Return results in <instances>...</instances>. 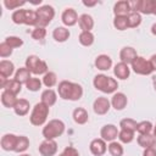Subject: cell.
Segmentation results:
<instances>
[{
  "mask_svg": "<svg viewBox=\"0 0 156 156\" xmlns=\"http://www.w3.org/2000/svg\"><path fill=\"white\" fill-rule=\"evenodd\" d=\"M57 90H58V95L65 100L76 101V100H79L83 95L82 87L77 83H72L68 80H62L58 84Z\"/></svg>",
  "mask_w": 156,
  "mask_h": 156,
  "instance_id": "obj_1",
  "label": "cell"
},
{
  "mask_svg": "<svg viewBox=\"0 0 156 156\" xmlns=\"http://www.w3.org/2000/svg\"><path fill=\"white\" fill-rule=\"evenodd\" d=\"M93 83H94V87L98 90H100L102 93H106V94H111V93H113L118 88L117 80H115L113 78L107 77L105 74H98L94 78Z\"/></svg>",
  "mask_w": 156,
  "mask_h": 156,
  "instance_id": "obj_2",
  "label": "cell"
},
{
  "mask_svg": "<svg viewBox=\"0 0 156 156\" xmlns=\"http://www.w3.org/2000/svg\"><path fill=\"white\" fill-rule=\"evenodd\" d=\"M12 21L16 24H28V26H37L38 16L37 11L33 10H16L12 13Z\"/></svg>",
  "mask_w": 156,
  "mask_h": 156,
  "instance_id": "obj_3",
  "label": "cell"
},
{
  "mask_svg": "<svg viewBox=\"0 0 156 156\" xmlns=\"http://www.w3.org/2000/svg\"><path fill=\"white\" fill-rule=\"evenodd\" d=\"M65 132V123L60 119H52L50 121L43 129V135L45 139H55L60 136Z\"/></svg>",
  "mask_w": 156,
  "mask_h": 156,
  "instance_id": "obj_4",
  "label": "cell"
},
{
  "mask_svg": "<svg viewBox=\"0 0 156 156\" xmlns=\"http://www.w3.org/2000/svg\"><path fill=\"white\" fill-rule=\"evenodd\" d=\"M48 115H49V106H46L43 102H38L33 107L30 115V123L33 126H41L45 123Z\"/></svg>",
  "mask_w": 156,
  "mask_h": 156,
  "instance_id": "obj_5",
  "label": "cell"
},
{
  "mask_svg": "<svg viewBox=\"0 0 156 156\" xmlns=\"http://www.w3.org/2000/svg\"><path fill=\"white\" fill-rule=\"evenodd\" d=\"M26 67L34 74H43V73H48V65L46 62L41 61L38 56L35 55H30L27 57L26 60Z\"/></svg>",
  "mask_w": 156,
  "mask_h": 156,
  "instance_id": "obj_6",
  "label": "cell"
},
{
  "mask_svg": "<svg viewBox=\"0 0 156 156\" xmlns=\"http://www.w3.org/2000/svg\"><path fill=\"white\" fill-rule=\"evenodd\" d=\"M37 16H38V22H37V27H45L48 26L51 20L55 16V11L51 6L49 5H44L41 7H39L37 10Z\"/></svg>",
  "mask_w": 156,
  "mask_h": 156,
  "instance_id": "obj_7",
  "label": "cell"
},
{
  "mask_svg": "<svg viewBox=\"0 0 156 156\" xmlns=\"http://www.w3.org/2000/svg\"><path fill=\"white\" fill-rule=\"evenodd\" d=\"M132 68H133V71H134L135 73H138V74H144V76L150 74V73L154 71V69H152V66H151V63H150V61L145 60L144 57H139V56L132 62Z\"/></svg>",
  "mask_w": 156,
  "mask_h": 156,
  "instance_id": "obj_8",
  "label": "cell"
},
{
  "mask_svg": "<svg viewBox=\"0 0 156 156\" xmlns=\"http://www.w3.org/2000/svg\"><path fill=\"white\" fill-rule=\"evenodd\" d=\"M57 151V144L54 139H46L39 146V152L43 156H52Z\"/></svg>",
  "mask_w": 156,
  "mask_h": 156,
  "instance_id": "obj_9",
  "label": "cell"
},
{
  "mask_svg": "<svg viewBox=\"0 0 156 156\" xmlns=\"http://www.w3.org/2000/svg\"><path fill=\"white\" fill-rule=\"evenodd\" d=\"M94 112L98 113V115H105L108 110H110V101L107 98H98L95 101H94Z\"/></svg>",
  "mask_w": 156,
  "mask_h": 156,
  "instance_id": "obj_10",
  "label": "cell"
},
{
  "mask_svg": "<svg viewBox=\"0 0 156 156\" xmlns=\"http://www.w3.org/2000/svg\"><path fill=\"white\" fill-rule=\"evenodd\" d=\"M100 134H101V136H102V139L105 141H113L117 138V135H118V130H117L116 126L106 124V126L102 127Z\"/></svg>",
  "mask_w": 156,
  "mask_h": 156,
  "instance_id": "obj_11",
  "label": "cell"
},
{
  "mask_svg": "<svg viewBox=\"0 0 156 156\" xmlns=\"http://www.w3.org/2000/svg\"><path fill=\"white\" fill-rule=\"evenodd\" d=\"M17 138L15 134H5L1 138V147L5 151H15L16 144H17Z\"/></svg>",
  "mask_w": 156,
  "mask_h": 156,
  "instance_id": "obj_12",
  "label": "cell"
},
{
  "mask_svg": "<svg viewBox=\"0 0 156 156\" xmlns=\"http://www.w3.org/2000/svg\"><path fill=\"white\" fill-rule=\"evenodd\" d=\"M90 151L95 156H101L106 151V143L104 139H94L90 143Z\"/></svg>",
  "mask_w": 156,
  "mask_h": 156,
  "instance_id": "obj_13",
  "label": "cell"
},
{
  "mask_svg": "<svg viewBox=\"0 0 156 156\" xmlns=\"http://www.w3.org/2000/svg\"><path fill=\"white\" fill-rule=\"evenodd\" d=\"M119 57H121V60H122V62H124V63H132L138 56H136V51L133 49V48H130V46H126V48H123L122 50H121V52H119Z\"/></svg>",
  "mask_w": 156,
  "mask_h": 156,
  "instance_id": "obj_14",
  "label": "cell"
},
{
  "mask_svg": "<svg viewBox=\"0 0 156 156\" xmlns=\"http://www.w3.org/2000/svg\"><path fill=\"white\" fill-rule=\"evenodd\" d=\"M78 21L77 12L73 9H66L62 13V22L66 26H74Z\"/></svg>",
  "mask_w": 156,
  "mask_h": 156,
  "instance_id": "obj_15",
  "label": "cell"
},
{
  "mask_svg": "<svg viewBox=\"0 0 156 156\" xmlns=\"http://www.w3.org/2000/svg\"><path fill=\"white\" fill-rule=\"evenodd\" d=\"M113 12L116 16H128L132 11H130V7H129V2L127 0H122V1H118L116 5H115V9H113Z\"/></svg>",
  "mask_w": 156,
  "mask_h": 156,
  "instance_id": "obj_16",
  "label": "cell"
},
{
  "mask_svg": "<svg viewBox=\"0 0 156 156\" xmlns=\"http://www.w3.org/2000/svg\"><path fill=\"white\" fill-rule=\"evenodd\" d=\"M113 73H115V76H116L117 78H119V79H127V78L129 77L130 71H129V67H128L127 63L119 62V63H117V65L115 66Z\"/></svg>",
  "mask_w": 156,
  "mask_h": 156,
  "instance_id": "obj_17",
  "label": "cell"
},
{
  "mask_svg": "<svg viewBox=\"0 0 156 156\" xmlns=\"http://www.w3.org/2000/svg\"><path fill=\"white\" fill-rule=\"evenodd\" d=\"M95 66L98 69L101 71H107L110 69V67L112 66V60L107 56V55H100L96 57L95 60Z\"/></svg>",
  "mask_w": 156,
  "mask_h": 156,
  "instance_id": "obj_18",
  "label": "cell"
},
{
  "mask_svg": "<svg viewBox=\"0 0 156 156\" xmlns=\"http://www.w3.org/2000/svg\"><path fill=\"white\" fill-rule=\"evenodd\" d=\"M111 104L116 110H123L127 105V96L123 93H117L112 96Z\"/></svg>",
  "mask_w": 156,
  "mask_h": 156,
  "instance_id": "obj_19",
  "label": "cell"
},
{
  "mask_svg": "<svg viewBox=\"0 0 156 156\" xmlns=\"http://www.w3.org/2000/svg\"><path fill=\"white\" fill-rule=\"evenodd\" d=\"M138 144L145 149L147 147H154L156 144V138L151 134H140L138 138Z\"/></svg>",
  "mask_w": 156,
  "mask_h": 156,
  "instance_id": "obj_20",
  "label": "cell"
},
{
  "mask_svg": "<svg viewBox=\"0 0 156 156\" xmlns=\"http://www.w3.org/2000/svg\"><path fill=\"white\" fill-rule=\"evenodd\" d=\"M78 23L80 29H83V32H90V29L94 27V21L91 18V16L84 13L78 18Z\"/></svg>",
  "mask_w": 156,
  "mask_h": 156,
  "instance_id": "obj_21",
  "label": "cell"
},
{
  "mask_svg": "<svg viewBox=\"0 0 156 156\" xmlns=\"http://www.w3.org/2000/svg\"><path fill=\"white\" fill-rule=\"evenodd\" d=\"M56 93L52 89H46L41 93V102L45 104L46 106H52L56 102Z\"/></svg>",
  "mask_w": 156,
  "mask_h": 156,
  "instance_id": "obj_22",
  "label": "cell"
},
{
  "mask_svg": "<svg viewBox=\"0 0 156 156\" xmlns=\"http://www.w3.org/2000/svg\"><path fill=\"white\" fill-rule=\"evenodd\" d=\"M13 69H15V66L11 61H7V60L0 61V76L9 78L13 73Z\"/></svg>",
  "mask_w": 156,
  "mask_h": 156,
  "instance_id": "obj_23",
  "label": "cell"
},
{
  "mask_svg": "<svg viewBox=\"0 0 156 156\" xmlns=\"http://www.w3.org/2000/svg\"><path fill=\"white\" fill-rule=\"evenodd\" d=\"M29 107H30V106H29V102H28L26 99H20V100H17V102H16L13 110H15L16 115H18V116H24V115L29 111Z\"/></svg>",
  "mask_w": 156,
  "mask_h": 156,
  "instance_id": "obj_24",
  "label": "cell"
},
{
  "mask_svg": "<svg viewBox=\"0 0 156 156\" xmlns=\"http://www.w3.org/2000/svg\"><path fill=\"white\" fill-rule=\"evenodd\" d=\"M52 37H54V39H55L56 41H60V43L66 41V40L69 38V30H68L67 28H65V27H57V28L54 30Z\"/></svg>",
  "mask_w": 156,
  "mask_h": 156,
  "instance_id": "obj_25",
  "label": "cell"
},
{
  "mask_svg": "<svg viewBox=\"0 0 156 156\" xmlns=\"http://www.w3.org/2000/svg\"><path fill=\"white\" fill-rule=\"evenodd\" d=\"M1 102L5 107H15L16 102H17V99H16V95L11 94L10 91H6L4 90L2 94H1Z\"/></svg>",
  "mask_w": 156,
  "mask_h": 156,
  "instance_id": "obj_26",
  "label": "cell"
},
{
  "mask_svg": "<svg viewBox=\"0 0 156 156\" xmlns=\"http://www.w3.org/2000/svg\"><path fill=\"white\" fill-rule=\"evenodd\" d=\"M88 112L84 110V108H82V107H78V108H76L74 111H73V119H74V122L76 123H78V124H84V123H87L88 122Z\"/></svg>",
  "mask_w": 156,
  "mask_h": 156,
  "instance_id": "obj_27",
  "label": "cell"
},
{
  "mask_svg": "<svg viewBox=\"0 0 156 156\" xmlns=\"http://www.w3.org/2000/svg\"><path fill=\"white\" fill-rule=\"evenodd\" d=\"M30 78H32V77H30V71H29L27 67H21V68H18V71H17L16 74H15V79H16L17 82H20L21 84H22V83H27Z\"/></svg>",
  "mask_w": 156,
  "mask_h": 156,
  "instance_id": "obj_28",
  "label": "cell"
},
{
  "mask_svg": "<svg viewBox=\"0 0 156 156\" xmlns=\"http://www.w3.org/2000/svg\"><path fill=\"white\" fill-rule=\"evenodd\" d=\"M154 4H155V0H139V9H138V11L144 13V15L152 13Z\"/></svg>",
  "mask_w": 156,
  "mask_h": 156,
  "instance_id": "obj_29",
  "label": "cell"
},
{
  "mask_svg": "<svg viewBox=\"0 0 156 156\" xmlns=\"http://www.w3.org/2000/svg\"><path fill=\"white\" fill-rule=\"evenodd\" d=\"M4 89H5L6 91H10V93L13 94V95H17V94L21 91V83L17 82L16 79L7 80L6 84H5V87H4Z\"/></svg>",
  "mask_w": 156,
  "mask_h": 156,
  "instance_id": "obj_30",
  "label": "cell"
},
{
  "mask_svg": "<svg viewBox=\"0 0 156 156\" xmlns=\"http://www.w3.org/2000/svg\"><path fill=\"white\" fill-rule=\"evenodd\" d=\"M113 26L118 29V30H124L127 29L128 26V18L127 16H116L113 20Z\"/></svg>",
  "mask_w": 156,
  "mask_h": 156,
  "instance_id": "obj_31",
  "label": "cell"
},
{
  "mask_svg": "<svg viewBox=\"0 0 156 156\" xmlns=\"http://www.w3.org/2000/svg\"><path fill=\"white\" fill-rule=\"evenodd\" d=\"M79 43L84 46H90L94 43V35L91 32H82L79 34Z\"/></svg>",
  "mask_w": 156,
  "mask_h": 156,
  "instance_id": "obj_32",
  "label": "cell"
},
{
  "mask_svg": "<svg viewBox=\"0 0 156 156\" xmlns=\"http://www.w3.org/2000/svg\"><path fill=\"white\" fill-rule=\"evenodd\" d=\"M29 146V140L27 136H23V135H20L17 138V144H16V149L15 151L16 152H23L27 150V147Z\"/></svg>",
  "mask_w": 156,
  "mask_h": 156,
  "instance_id": "obj_33",
  "label": "cell"
},
{
  "mask_svg": "<svg viewBox=\"0 0 156 156\" xmlns=\"http://www.w3.org/2000/svg\"><path fill=\"white\" fill-rule=\"evenodd\" d=\"M127 18H128V26H129L130 28L138 27V26L140 24V22H141V16H140L139 12H130V13L127 16Z\"/></svg>",
  "mask_w": 156,
  "mask_h": 156,
  "instance_id": "obj_34",
  "label": "cell"
},
{
  "mask_svg": "<svg viewBox=\"0 0 156 156\" xmlns=\"http://www.w3.org/2000/svg\"><path fill=\"white\" fill-rule=\"evenodd\" d=\"M119 126H121L122 129H127V130H132V132H135L136 128H138V123L134 119H132V118H124V119H122L121 123H119Z\"/></svg>",
  "mask_w": 156,
  "mask_h": 156,
  "instance_id": "obj_35",
  "label": "cell"
},
{
  "mask_svg": "<svg viewBox=\"0 0 156 156\" xmlns=\"http://www.w3.org/2000/svg\"><path fill=\"white\" fill-rule=\"evenodd\" d=\"M108 152L112 156H122L123 155V147L117 141H111L108 145Z\"/></svg>",
  "mask_w": 156,
  "mask_h": 156,
  "instance_id": "obj_36",
  "label": "cell"
},
{
  "mask_svg": "<svg viewBox=\"0 0 156 156\" xmlns=\"http://www.w3.org/2000/svg\"><path fill=\"white\" fill-rule=\"evenodd\" d=\"M56 82H57V77H56V74H55L54 72H48V73L44 74L43 83H44V85H46L48 88L54 87V85L56 84Z\"/></svg>",
  "mask_w": 156,
  "mask_h": 156,
  "instance_id": "obj_37",
  "label": "cell"
},
{
  "mask_svg": "<svg viewBox=\"0 0 156 156\" xmlns=\"http://www.w3.org/2000/svg\"><path fill=\"white\" fill-rule=\"evenodd\" d=\"M118 138L122 143H130L133 139H134V132L132 130H127V129H122L119 133H118Z\"/></svg>",
  "mask_w": 156,
  "mask_h": 156,
  "instance_id": "obj_38",
  "label": "cell"
},
{
  "mask_svg": "<svg viewBox=\"0 0 156 156\" xmlns=\"http://www.w3.org/2000/svg\"><path fill=\"white\" fill-rule=\"evenodd\" d=\"M136 130L140 134H150V132L152 130V124L149 121H143L140 123H138V128Z\"/></svg>",
  "mask_w": 156,
  "mask_h": 156,
  "instance_id": "obj_39",
  "label": "cell"
},
{
  "mask_svg": "<svg viewBox=\"0 0 156 156\" xmlns=\"http://www.w3.org/2000/svg\"><path fill=\"white\" fill-rule=\"evenodd\" d=\"M26 85H27L28 90H30V91H37V90L40 89L41 82H40L39 78H30V79L26 83Z\"/></svg>",
  "mask_w": 156,
  "mask_h": 156,
  "instance_id": "obj_40",
  "label": "cell"
},
{
  "mask_svg": "<svg viewBox=\"0 0 156 156\" xmlns=\"http://www.w3.org/2000/svg\"><path fill=\"white\" fill-rule=\"evenodd\" d=\"M5 41L13 49V48H20L22 44H23V40L21 39V38H18V37H7L6 39H5Z\"/></svg>",
  "mask_w": 156,
  "mask_h": 156,
  "instance_id": "obj_41",
  "label": "cell"
},
{
  "mask_svg": "<svg viewBox=\"0 0 156 156\" xmlns=\"http://www.w3.org/2000/svg\"><path fill=\"white\" fill-rule=\"evenodd\" d=\"M11 54H12V48L6 41H2L0 44V56L1 57H7Z\"/></svg>",
  "mask_w": 156,
  "mask_h": 156,
  "instance_id": "obj_42",
  "label": "cell"
},
{
  "mask_svg": "<svg viewBox=\"0 0 156 156\" xmlns=\"http://www.w3.org/2000/svg\"><path fill=\"white\" fill-rule=\"evenodd\" d=\"M26 1H20V0H4V5L9 9V10H13L17 9L22 5H24Z\"/></svg>",
  "mask_w": 156,
  "mask_h": 156,
  "instance_id": "obj_43",
  "label": "cell"
},
{
  "mask_svg": "<svg viewBox=\"0 0 156 156\" xmlns=\"http://www.w3.org/2000/svg\"><path fill=\"white\" fill-rule=\"evenodd\" d=\"M45 35H46V30H45V28H43V27H37V28L33 30V33H32V37H33V39H35V40H41V39H44Z\"/></svg>",
  "mask_w": 156,
  "mask_h": 156,
  "instance_id": "obj_44",
  "label": "cell"
},
{
  "mask_svg": "<svg viewBox=\"0 0 156 156\" xmlns=\"http://www.w3.org/2000/svg\"><path fill=\"white\" fill-rule=\"evenodd\" d=\"M63 154H65L66 156H79L78 151H77L74 147H72V146H67V147L63 150Z\"/></svg>",
  "mask_w": 156,
  "mask_h": 156,
  "instance_id": "obj_45",
  "label": "cell"
},
{
  "mask_svg": "<svg viewBox=\"0 0 156 156\" xmlns=\"http://www.w3.org/2000/svg\"><path fill=\"white\" fill-rule=\"evenodd\" d=\"M143 156H156V150L154 147H147L144 150Z\"/></svg>",
  "mask_w": 156,
  "mask_h": 156,
  "instance_id": "obj_46",
  "label": "cell"
},
{
  "mask_svg": "<svg viewBox=\"0 0 156 156\" xmlns=\"http://www.w3.org/2000/svg\"><path fill=\"white\" fill-rule=\"evenodd\" d=\"M150 63H151V66H152V69L156 71V54L151 56V58H150Z\"/></svg>",
  "mask_w": 156,
  "mask_h": 156,
  "instance_id": "obj_47",
  "label": "cell"
},
{
  "mask_svg": "<svg viewBox=\"0 0 156 156\" xmlns=\"http://www.w3.org/2000/svg\"><path fill=\"white\" fill-rule=\"evenodd\" d=\"M83 4H84L85 6H94V5H96V1H93V2H88V1H83Z\"/></svg>",
  "mask_w": 156,
  "mask_h": 156,
  "instance_id": "obj_48",
  "label": "cell"
},
{
  "mask_svg": "<svg viewBox=\"0 0 156 156\" xmlns=\"http://www.w3.org/2000/svg\"><path fill=\"white\" fill-rule=\"evenodd\" d=\"M151 33H152L154 35H156V23L152 24V27H151Z\"/></svg>",
  "mask_w": 156,
  "mask_h": 156,
  "instance_id": "obj_49",
  "label": "cell"
},
{
  "mask_svg": "<svg viewBox=\"0 0 156 156\" xmlns=\"http://www.w3.org/2000/svg\"><path fill=\"white\" fill-rule=\"evenodd\" d=\"M152 13L156 15V0H155V4H154V10H152Z\"/></svg>",
  "mask_w": 156,
  "mask_h": 156,
  "instance_id": "obj_50",
  "label": "cell"
},
{
  "mask_svg": "<svg viewBox=\"0 0 156 156\" xmlns=\"http://www.w3.org/2000/svg\"><path fill=\"white\" fill-rule=\"evenodd\" d=\"M154 136L156 138V126H155V128H154Z\"/></svg>",
  "mask_w": 156,
  "mask_h": 156,
  "instance_id": "obj_51",
  "label": "cell"
},
{
  "mask_svg": "<svg viewBox=\"0 0 156 156\" xmlns=\"http://www.w3.org/2000/svg\"><path fill=\"white\" fill-rule=\"evenodd\" d=\"M20 156H30V155H28V154H23V155H20Z\"/></svg>",
  "mask_w": 156,
  "mask_h": 156,
  "instance_id": "obj_52",
  "label": "cell"
},
{
  "mask_svg": "<svg viewBox=\"0 0 156 156\" xmlns=\"http://www.w3.org/2000/svg\"><path fill=\"white\" fill-rule=\"evenodd\" d=\"M154 88H155V90H156V83H155V84H154Z\"/></svg>",
  "mask_w": 156,
  "mask_h": 156,
  "instance_id": "obj_53",
  "label": "cell"
}]
</instances>
